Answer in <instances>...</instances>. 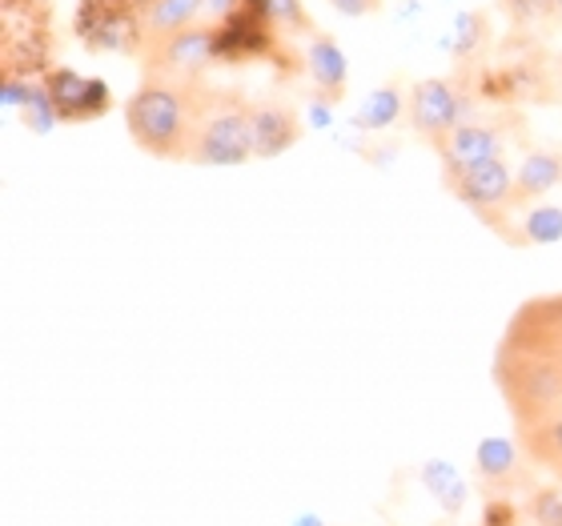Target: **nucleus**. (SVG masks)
Returning a JSON list of instances; mask_svg holds the SVG:
<instances>
[{"label":"nucleus","mask_w":562,"mask_h":526,"mask_svg":"<svg viewBox=\"0 0 562 526\" xmlns=\"http://www.w3.org/2000/svg\"><path fill=\"white\" fill-rule=\"evenodd\" d=\"M177 77H149L137 93L125 101V125L130 137L153 157H186L189 137H193V121L201 105L198 77L186 85H173Z\"/></svg>","instance_id":"nucleus-1"},{"label":"nucleus","mask_w":562,"mask_h":526,"mask_svg":"<svg viewBox=\"0 0 562 526\" xmlns=\"http://www.w3.org/2000/svg\"><path fill=\"white\" fill-rule=\"evenodd\" d=\"M254 157V105L237 93L201 89L198 121L189 137L186 161L198 165H246Z\"/></svg>","instance_id":"nucleus-2"},{"label":"nucleus","mask_w":562,"mask_h":526,"mask_svg":"<svg viewBox=\"0 0 562 526\" xmlns=\"http://www.w3.org/2000/svg\"><path fill=\"white\" fill-rule=\"evenodd\" d=\"M145 9L149 0H81L72 29L93 53H133L145 41Z\"/></svg>","instance_id":"nucleus-3"},{"label":"nucleus","mask_w":562,"mask_h":526,"mask_svg":"<svg viewBox=\"0 0 562 526\" xmlns=\"http://www.w3.org/2000/svg\"><path fill=\"white\" fill-rule=\"evenodd\" d=\"M467 117V97L458 93L454 81L446 77H426L411 89V125L418 137L434 141V149Z\"/></svg>","instance_id":"nucleus-4"},{"label":"nucleus","mask_w":562,"mask_h":526,"mask_svg":"<svg viewBox=\"0 0 562 526\" xmlns=\"http://www.w3.org/2000/svg\"><path fill=\"white\" fill-rule=\"evenodd\" d=\"M474 474L486 499H515L518 491H535L530 482V458L510 438H482L474 450Z\"/></svg>","instance_id":"nucleus-5"},{"label":"nucleus","mask_w":562,"mask_h":526,"mask_svg":"<svg viewBox=\"0 0 562 526\" xmlns=\"http://www.w3.org/2000/svg\"><path fill=\"white\" fill-rule=\"evenodd\" d=\"M446 186L454 189V198L462 205L491 217V210L515 201V169L506 165V157H498V161H482L470 165V169H458V174H446Z\"/></svg>","instance_id":"nucleus-6"},{"label":"nucleus","mask_w":562,"mask_h":526,"mask_svg":"<svg viewBox=\"0 0 562 526\" xmlns=\"http://www.w3.org/2000/svg\"><path fill=\"white\" fill-rule=\"evenodd\" d=\"M45 85L53 93V105H57L60 121H93L105 117L109 105H113V93L101 77H81L72 69H48Z\"/></svg>","instance_id":"nucleus-7"},{"label":"nucleus","mask_w":562,"mask_h":526,"mask_svg":"<svg viewBox=\"0 0 562 526\" xmlns=\"http://www.w3.org/2000/svg\"><path fill=\"white\" fill-rule=\"evenodd\" d=\"M503 149H506L503 130H494L486 121H462V125L438 145L446 174H458V169H470V165H482V161H498Z\"/></svg>","instance_id":"nucleus-8"},{"label":"nucleus","mask_w":562,"mask_h":526,"mask_svg":"<svg viewBox=\"0 0 562 526\" xmlns=\"http://www.w3.org/2000/svg\"><path fill=\"white\" fill-rule=\"evenodd\" d=\"M213 60H217V29H198V24L186 33L165 36L161 48H157V65L169 77H186V81H193Z\"/></svg>","instance_id":"nucleus-9"},{"label":"nucleus","mask_w":562,"mask_h":526,"mask_svg":"<svg viewBox=\"0 0 562 526\" xmlns=\"http://www.w3.org/2000/svg\"><path fill=\"white\" fill-rule=\"evenodd\" d=\"M273 48L270 21H261L254 9H237L217 24V60H249L266 57Z\"/></svg>","instance_id":"nucleus-10"},{"label":"nucleus","mask_w":562,"mask_h":526,"mask_svg":"<svg viewBox=\"0 0 562 526\" xmlns=\"http://www.w3.org/2000/svg\"><path fill=\"white\" fill-rule=\"evenodd\" d=\"M302 137V121L290 105H278V101H266V105H254V157L270 161L290 153Z\"/></svg>","instance_id":"nucleus-11"},{"label":"nucleus","mask_w":562,"mask_h":526,"mask_svg":"<svg viewBox=\"0 0 562 526\" xmlns=\"http://www.w3.org/2000/svg\"><path fill=\"white\" fill-rule=\"evenodd\" d=\"M305 65H310V77H314V89L329 101H338L346 93V81H350V65H346V53L338 48V41L326 33L310 36V48H305Z\"/></svg>","instance_id":"nucleus-12"},{"label":"nucleus","mask_w":562,"mask_h":526,"mask_svg":"<svg viewBox=\"0 0 562 526\" xmlns=\"http://www.w3.org/2000/svg\"><path fill=\"white\" fill-rule=\"evenodd\" d=\"M515 434L522 455L530 458V467H542L547 474H554L562 482V414L515 426Z\"/></svg>","instance_id":"nucleus-13"},{"label":"nucleus","mask_w":562,"mask_h":526,"mask_svg":"<svg viewBox=\"0 0 562 526\" xmlns=\"http://www.w3.org/2000/svg\"><path fill=\"white\" fill-rule=\"evenodd\" d=\"M554 186H562V153L554 149H535L522 157L515 169V201L510 205H527V201L547 198Z\"/></svg>","instance_id":"nucleus-14"},{"label":"nucleus","mask_w":562,"mask_h":526,"mask_svg":"<svg viewBox=\"0 0 562 526\" xmlns=\"http://www.w3.org/2000/svg\"><path fill=\"white\" fill-rule=\"evenodd\" d=\"M402 113H411L406 105V93L398 85H378L362 97V105L350 113V125L362 133H386L402 121Z\"/></svg>","instance_id":"nucleus-15"},{"label":"nucleus","mask_w":562,"mask_h":526,"mask_svg":"<svg viewBox=\"0 0 562 526\" xmlns=\"http://www.w3.org/2000/svg\"><path fill=\"white\" fill-rule=\"evenodd\" d=\"M205 9V0H149L145 9V36L153 41H165L173 33H186L193 29V16Z\"/></svg>","instance_id":"nucleus-16"},{"label":"nucleus","mask_w":562,"mask_h":526,"mask_svg":"<svg viewBox=\"0 0 562 526\" xmlns=\"http://www.w3.org/2000/svg\"><path fill=\"white\" fill-rule=\"evenodd\" d=\"M422 486L430 491V499H438V506H442L446 515L462 511V503H467V479L450 462H438V458L422 462Z\"/></svg>","instance_id":"nucleus-17"},{"label":"nucleus","mask_w":562,"mask_h":526,"mask_svg":"<svg viewBox=\"0 0 562 526\" xmlns=\"http://www.w3.org/2000/svg\"><path fill=\"white\" fill-rule=\"evenodd\" d=\"M482 45H486V21L470 9L454 12V16H450V29L438 36V48L454 53V57H474Z\"/></svg>","instance_id":"nucleus-18"},{"label":"nucleus","mask_w":562,"mask_h":526,"mask_svg":"<svg viewBox=\"0 0 562 526\" xmlns=\"http://www.w3.org/2000/svg\"><path fill=\"white\" fill-rule=\"evenodd\" d=\"M24 121V130H33V133H53L60 125V113L57 105H53V93H48V85L45 81H33L29 85V97H24V105L16 109Z\"/></svg>","instance_id":"nucleus-19"},{"label":"nucleus","mask_w":562,"mask_h":526,"mask_svg":"<svg viewBox=\"0 0 562 526\" xmlns=\"http://www.w3.org/2000/svg\"><path fill=\"white\" fill-rule=\"evenodd\" d=\"M518 237L530 242V246H554V242H562V210L559 205H535V210H527V217L518 225Z\"/></svg>","instance_id":"nucleus-20"},{"label":"nucleus","mask_w":562,"mask_h":526,"mask_svg":"<svg viewBox=\"0 0 562 526\" xmlns=\"http://www.w3.org/2000/svg\"><path fill=\"white\" fill-rule=\"evenodd\" d=\"M522 511H527L530 526H562V494L554 486H535L527 491Z\"/></svg>","instance_id":"nucleus-21"},{"label":"nucleus","mask_w":562,"mask_h":526,"mask_svg":"<svg viewBox=\"0 0 562 526\" xmlns=\"http://www.w3.org/2000/svg\"><path fill=\"white\" fill-rule=\"evenodd\" d=\"M510 16L518 24H530V21H547L551 12H559V0H503Z\"/></svg>","instance_id":"nucleus-22"},{"label":"nucleus","mask_w":562,"mask_h":526,"mask_svg":"<svg viewBox=\"0 0 562 526\" xmlns=\"http://www.w3.org/2000/svg\"><path fill=\"white\" fill-rule=\"evenodd\" d=\"M378 4H382V0H329V9L341 12V16H350V21H362V16H370Z\"/></svg>","instance_id":"nucleus-23"},{"label":"nucleus","mask_w":562,"mask_h":526,"mask_svg":"<svg viewBox=\"0 0 562 526\" xmlns=\"http://www.w3.org/2000/svg\"><path fill=\"white\" fill-rule=\"evenodd\" d=\"M329 105H334V101H329V97H322V93L310 101V125H314V130H329V125H334V113H329Z\"/></svg>","instance_id":"nucleus-24"},{"label":"nucleus","mask_w":562,"mask_h":526,"mask_svg":"<svg viewBox=\"0 0 562 526\" xmlns=\"http://www.w3.org/2000/svg\"><path fill=\"white\" fill-rule=\"evenodd\" d=\"M422 16H426V4H422V0H406V4L398 9V16H394V24L406 29V24H418Z\"/></svg>","instance_id":"nucleus-25"},{"label":"nucleus","mask_w":562,"mask_h":526,"mask_svg":"<svg viewBox=\"0 0 562 526\" xmlns=\"http://www.w3.org/2000/svg\"><path fill=\"white\" fill-rule=\"evenodd\" d=\"M205 9L213 12V16H234L237 9H246V0H205Z\"/></svg>","instance_id":"nucleus-26"},{"label":"nucleus","mask_w":562,"mask_h":526,"mask_svg":"<svg viewBox=\"0 0 562 526\" xmlns=\"http://www.w3.org/2000/svg\"><path fill=\"white\" fill-rule=\"evenodd\" d=\"M559 12H562V0H559Z\"/></svg>","instance_id":"nucleus-27"}]
</instances>
